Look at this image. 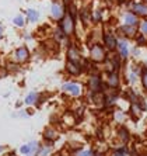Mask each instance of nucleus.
<instances>
[{
    "instance_id": "f257e3e1",
    "label": "nucleus",
    "mask_w": 147,
    "mask_h": 156,
    "mask_svg": "<svg viewBox=\"0 0 147 156\" xmlns=\"http://www.w3.org/2000/svg\"><path fill=\"white\" fill-rule=\"evenodd\" d=\"M109 52L105 49L102 42H94L93 45L88 47V59L95 65H102L105 63Z\"/></svg>"
},
{
    "instance_id": "f03ea898",
    "label": "nucleus",
    "mask_w": 147,
    "mask_h": 156,
    "mask_svg": "<svg viewBox=\"0 0 147 156\" xmlns=\"http://www.w3.org/2000/svg\"><path fill=\"white\" fill-rule=\"evenodd\" d=\"M60 90L63 94L70 97V98H79L84 94L81 83H79L77 80H69V82H65V83L62 84Z\"/></svg>"
},
{
    "instance_id": "7ed1b4c3",
    "label": "nucleus",
    "mask_w": 147,
    "mask_h": 156,
    "mask_svg": "<svg viewBox=\"0 0 147 156\" xmlns=\"http://www.w3.org/2000/svg\"><path fill=\"white\" fill-rule=\"evenodd\" d=\"M86 87L88 93H95V91H104V80H102V75L101 72H94L90 73L87 76L86 80Z\"/></svg>"
},
{
    "instance_id": "20e7f679",
    "label": "nucleus",
    "mask_w": 147,
    "mask_h": 156,
    "mask_svg": "<svg viewBox=\"0 0 147 156\" xmlns=\"http://www.w3.org/2000/svg\"><path fill=\"white\" fill-rule=\"evenodd\" d=\"M101 42L105 47L108 52H115L118 49V44H119V38L116 37L114 30H104L101 34Z\"/></svg>"
},
{
    "instance_id": "39448f33",
    "label": "nucleus",
    "mask_w": 147,
    "mask_h": 156,
    "mask_svg": "<svg viewBox=\"0 0 147 156\" xmlns=\"http://www.w3.org/2000/svg\"><path fill=\"white\" fill-rule=\"evenodd\" d=\"M76 20H77V18H74L73 16L66 13L65 17L57 23V27L65 33V35L67 37L69 40H72V37L76 35Z\"/></svg>"
},
{
    "instance_id": "423d86ee",
    "label": "nucleus",
    "mask_w": 147,
    "mask_h": 156,
    "mask_svg": "<svg viewBox=\"0 0 147 156\" xmlns=\"http://www.w3.org/2000/svg\"><path fill=\"white\" fill-rule=\"evenodd\" d=\"M101 75H102L105 89H121L122 72H101Z\"/></svg>"
},
{
    "instance_id": "0eeeda50",
    "label": "nucleus",
    "mask_w": 147,
    "mask_h": 156,
    "mask_svg": "<svg viewBox=\"0 0 147 156\" xmlns=\"http://www.w3.org/2000/svg\"><path fill=\"white\" fill-rule=\"evenodd\" d=\"M115 34L118 37L119 40L123 38V40H135L136 35L139 34V27L136 26H126V24H122V26H119L115 28Z\"/></svg>"
},
{
    "instance_id": "6e6552de",
    "label": "nucleus",
    "mask_w": 147,
    "mask_h": 156,
    "mask_svg": "<svg viewBox=\"0 0 147 156\" xmlns=\"http://www.w3.org/2000/svg\"><path fill=\"white\" fill-rule=\"evenodd\" d=\"M29 58H31V52H29V48L27 45H21V47L15 48L13 54H11V61L18 63V65L28 62Z\"/></svg>"
},
{
    "instance_id": "1a4fd4ad",
    "label": "nucleus",
    "mask_w": 147,
    "mask_h": 156,
    "mask_svg": "<svg viewBox=\"0 0 147 156\" xmlns=\"http://www.w3.org/2000/svg\"><path fill=\"white\" fill-rule=\"evenodd\" d=\"M84 59L81 54V49H80L74 42H69L67 48H66V61H73V62H80Z\"/></svg>"
},
{
    "instance_id": "9d476101",
    "label": "nucleus",
    "mask_w": 147,
    "mask_h": 156,
    "mask_svg": "<svg viewBox=\"0 0 147 156\" xmlns=\"http://www.w3.org/2000/svg\"><path fill=\"white\" fill-rule=\"evenodd\" d=\"M65 73L70 77H80L84 73L83 65L80 62H73V61H66L65 63Z\"/></svg>"
},
{
    "instance_id": "9b49d317",
    "label": "nucleus",
    "mask_w": 147,
    "mask_h": 156,
    "mask_svg": "<svg viewBox=\"0 0 147 156\" xmlns=\"http://www.w3.org/2000/svg\"><path fill=\"white\" fill-rule=\"evenodd\" d=\"M66 13H67V7L63 3H59V2L52 3V6H50V17H52L53 21L59 23L66 16Z\"/></svg>"
},
{
    "instance_id": "f8f14e48",
    "label": "nucleus",
    "mask_w": 147,
    "mask_h": 156,
    "mask_svg": "<svg viewBox=\"0 0 147 156\" xmlns=\"http://www.w3.org/2000/svg\"><path fill=\"white\" fill-rule=\"evenodd\" d=\"M116 139L121 142V145H128L132 139V134H130L129 128L123 125V124H119V127L116 128Z\"/></svg>"
},
{
    "instance_id": "ddd939ff",
    "label": "nucleus",
    "mask_w": 147,
    "mask_h": 156,
    "mask_svg": "<svg viewBox=\"0 0 147 156\" xmlns=\"http://www.w3.org/2000/svg\"><path fill=\"white\" fill-rule=\"evenodd\" d=\"M59 136H60V132H59L57 128L53 127V125H48V127H45V129H43V132H42L43 141L52 142V144H55V142L59 139Z\"/></svg>"
},
{
    "instance_id": "4468645a",
    "label": "nucleus",
    "mask_w": 147,
    "mask_h": 156,
    "mask_svg": "<svg viewBox=\"0 0 147 156\" xmlns=\"http://www.w3.org/2000/svg\"><path fill=\"white\" fill-rule=\"evenodd\" d=\"M116 52L121 55V58H122L125 62L129 61V59H130L129 41H128V40H123V38H121V40H119V44H118V49H116Z\"/></svg>"
},
{
    "instance_id": "2eb2a0df",
    "label": "nucleus",
    "mask_w": 147,
    "mask_h": 156,
    "mask_svg": "<svg viewBox=\"0 0 147 156\" xmlns=\"http://www.w3.org/2000/svg\"><path fill=\"white\" fill-rule=\"evenodd\" d=\"M108 151H109V146H108V142L105 139H98L93 146L94 156H105Z\"/></svg>"
},
{
    "instance_id": "dca6fc26",
    "label": "nucleus",
    "mask_w": 147,
    "mask_h": 156,
    "mask_svg": "<svg viewBox=\"0 0 147 156\" xmlns=\"http://www.w3.org/2000/svg\"><path fill=\"white\" fill-rule=\"evenodd\" d=\"M130 11L135 13L139 18H147V3L143 2H135L130 7Z\"/></svg>"
},
{
    "instance_id": "f3484780",
    "label": "nucleus",
    "mask_w": 147,
    "mask_h": 156,
    "mask_svg": "<svg viewBox=\"0 0 147 156\" xmlns=\"http://www.w3.org/2000/svg\"><path fill=\"white\" fill-rule=\"evenodd\" d=\"M38 146H39V142L36 141H31L28 142V144H25V145H22L21 148H20V152L22 153V155H35L36 151H38Z\"/></svg>"
},
{
    "instance_id": "a211bd4d",
    "label": "nucleus",
    "mask_w": 147,
    "mask_h": 156,
    "mask_svg": "<svg viewBox=\"0 0 147 156\" xmlns=\"http://www.w3.org/2000/svg\"><path fill=\"white\" fill-rule=\"evenodd\" d=\"M60 121H62V124H65L67 127H74L76 124H77V121H79V118H77V115L74 114V111H66V113L62 115Z\"/></svg>"
},
{
    "instance_id": "6ab92c4d",
    "label": "nucleus",
    "mask_w": 147,
    "mask_h": 156,
    "mask_svg": "<svg viewBox=\"0 0 147 156\" xmlns=\"http://www.w3.org/2000/svg\"><path fill=\"white\" fill-rule=\"evenodd\" d=\"M143 113L144 111L137 105V103H132L129 107V114H128V115H129L133 121H139L140 118L143 117Z\"/></svg>"
},
{
    "instance_id": "aec40b11",
    "label": "nucleus",
    "mask_w": 147,
    "mask_h": 156,
    "mask_svg": "<svg viewBox=\"0 0 147 156\" xmlns=\"http://www.w3.org/2000/svg\"><path fill=\"white\" fill-rule=\"evenodd\" d=\"M79 18L84 27H88L90 24H93V21H91V11L88 10V7H83L81 10H79Z\"/></svg>"
},
{
    "instance_id": "412c9836",
    "label": "nucleus",
    "mask_w": 147,
    "mask_h": 156,
    "mask_svg": "<svg viewBox=\"0 0 147 156\" xmlns=\"http://www.w3.org/2000/svg\"><path fill=\"white\" fill-rule=\"evenodd\" d=\"M41 101V94L38 93V91L32 90L29 91L28 94L25 96L24 98V104L25 105H38V103Z\"/></svg>"
},
{
    "instance_id": "4be33fe9",
    "label": "nucleus",
    "mask_w": 147,
    "mask_h": 156,
    "mask_svg": "<svg viewBox=\"0 0 147 156\" xmlns=\"http://www.w3.org/2000/svg\"><path fill=\"white\" fill-rule=\"evenodd\" d=\"M52 149H53V144H52V142H46V141H45V144H43V145H41V144H39L35 156H50V155H52Z\"/></svg>"
},
{
    "instance_id": "5701e85b",
    "label": "nucleus",
    "mask_w": 147,
    "mask_h": 156,
    "mask_svg": "<svg viewBox=\"0 0 147 156\" xmlns=\"http://www.w3.org/2000/svg\"><path fill=\"white\" fill-rule=\"evenodd\" d=\"M123 24H126V26H136V27H139L140 26L139 17H137L135 13H132V11H128V13L123 14Z\"/></svg>"
},
{
    "instance_id": "b1692460",
    "label": "nucleus",
    "mask_w": 147,
    "mask_h": 156,
    "mask_svg": "<svg viewBox=\"0 0 147 156\" xmlns=\"http://www.w3.org/2000/svg\"><path fill=\"white\" fill-rule=\"evenodd\" d=\"M52 40L56 41V42L60 45V44H63L65 41H69V38L65 35V33H63L59 27H56V28L53 30V33H52Z\"/></svg>"
},
{
    "instance_id": "393cba45",
    "label": "nucleus",
    "mask_w": 147,
    "mask_h": 156,
    "mask_svg": "<svg viewBox=\"0 0 147 156\" xmlns=\"http://www.w3.org/2000/svg\"><path fill=\"white\" fill-rule=\"evenodd\" d=\"M25 16H27V21H29V23H36L41 17L39 11L34 10V9H28V10L25 11Z\"/></svg>"
},
{
    "instance_id": "a878e982",
    "label": "nucleus",
    "mask_w": 147,
    "mask_h": 156,
    "mask_svg": "<svg viewBox=\"0 0 147 156\" xmlns=\"http://www.w3.org/2000/svg\"><path fill=\"white\" fill-rule=\"evenodd\" d=\"M102 20H104V17H102V11L100 9L91 10V21H93V24H101Z\"/></svg>"
},
{
    "instance_id": "bb28decb",
    "label": "nucleus",
    "mask_w": 147,
    "mask_h": 156,
    "mask_svg": "<svg viewBox=\"0 0 147 156\" xmlns=\"http://www.w3.org/2000/svg\"><path fill=\"white\" fill-rule=\"evenodd\" d=\"M128 155H129L128 146H126V145H122V146H119L118 149H114L109 156H128Z\"/></svg>"
},
{
    "instance_id": "cd10ccee",
    "label": "nucleus",
    "mask_w": 147,
    "mask_h": 156,
    "mask_svg": "<svg viewBox=\"0 0 147 156\" xmlns=\"http://www.w3.org/2000/svg\"><path fill=\"white\" fill-rule=\"evenodd\" d=\"M135 42H136V47H139V48L147 47V37L139 31V34H137L136 38H135Z\"/></svg>"
},
{
    "instance_id": "c85d7f7f",
    "label": "nucleus",
    "mask_w": 147,
    "mask_h": 156,
    "mask_svg": "<svg viewBox=\"0 0 147 156\" xmlns=\"http://www.w3.org/2000/svg\"><path fill=\"white\" fill-rule=\"evenodd\" d=\"M140 83L143 87L144 93H147V66L142 68V73H140Z\"/></svg>"
},
{
    "instance_id": "c756f323",
    "label": "nucleus",
    "mask_w": 147,
    "mask_h": 156,
    "mask_svg": "<svg viewBox=\"0 0 147 156\" xmlns=\"http://www.w3.org/2000/svg\"><path fill=\"white\" fill-rule=\"evenodd\" d=\"M13 24H14L15 27H18V28H22V27L25 26V18H24V16H21V14L15 16V17L13 18Z\"/></svg>"
},
{
    "instance_id": "7c9ffc66",
    "label": "nucleus",
    "mask_w": 147,
    "mask_h": 156,
    "mask_svg": "<svg viewBox=\"0 0 147 156\" xmlns=\"http://www.w3.org/2000/svg\"><path fill=\"white\" fill-rule=\"evenodd\" d=\"M73 156H94L93 149H79L77 152L73 153Z\"/></svg>"
},
{
    "instance_id": "2f4dec72",
    "label": "nucleus",
    "mask_w": 147,
    "mask_h": 156,
    "mask_svg": "<svg viewBox=\"0 0 147 156\" xmlns=\"http://www.w3.org/2000/svg\"><path fill=\"white\" fill-rule=\"evenodd\" d=\"M114 117L118 124H123V120L126 118V114L123 113V111H119L118 110V111H114Z\"/></svg>"
},
{
    "instance_id": "473e14b6",
    "label": "nucleus",
    "mask_w": 147,
    "mask_h": 156,
    "mask_svg": "<svg viewBox=\"0 0 147 156\" xmlns=\"http://www.w3.org/2000/svg\"><path fill=\"white\" fill-rule=\"evenodd\" d=\"M139 31L142 34L147 37V18H144L143 21H140V26H139Z\"/></svg>"
},
{
    "instance_id": "72a5a7b5",
    "label": "nucleus",
    "mask_w": 147,
    "mask_h": 156,
    "mask_svg": "<svg viewBox=\"0 0 147 156\" xmlns=\"http://www.w3.org/2000/svg\"><path fill=\"white\" fill-rule=\"evenodd\" d=\"M130 56H133L135 59L139 58V56H140V48L135 45V47H133L132 49H130Z\"/></svg>"
},
{
    "instance_id": "f704fd0d",
    "label": "nucleus",
    "mask_w": 147,
    "mask_h": 156,
    "mask_svg": "<svg viewBox=\"0 0 147 156\" xmlns=\"http://www.w3.org/2000/svg\"><path fill=\"white\" fill-rule=\"evenodd\" d=\"M3 34H4V27H3V24L0 23V38L3 37Z\"/></svg>"
},
{
    "instance_id": "c9c22d12",
    "label": "nucleus",
    "mask_w": 147,
    "mask_h": 156,
    "mask_svg": "<svg viewBox=\"0 0 147 156\" xmlns=\"http://www.w3.org/2000/svg\"><path fill=\"white\" fill-rule=\"evenodd\" d=\"M3 149H4L3 146H0V152H3Z\"/></svg>"
},
{
    "instance_id": "e433bc0d",
    "label": "nucleus",
    "mask_w": 147,
    "mask_h": 156,
    "mask_svg": "<svg viewBox=\"0 0 147 156\" xmlns=\"http://www.w3.org/2000/svg\"><path fill=\"white\" fill-rule=\"evenodd\" d=\"M107 2H108V3H112V2H114V0H107Z\"/></svg>"
},
{
    "instance_id": "4c0bfd02",
    "label": "nucleus",
    "mask_w": 147,
    "mask_h": 156,
    "mask_svg": "<svg viewBox=\"0 0 147 156\" xmlns=\"http://www.w3.org/2000/svg\"><path fill=\"white\" fill-rule=\"evenodd\" d=\"M143 3H147V0H143Z\"/></svg>"
},
{
    "instance_id": "58836bf2",
    "label": "nucleus",
    "mask_w": 147,
    "mask_h": 156,
    "mask_svg": "<svg viewBox=\"0 0 147 156\" xmlns=\"http://www.w3.org/2000/svg\"><path fill=\"white\" fill-rule=\"evenodd\" d=\"M139 156H147V155H139Z\"/></svg>"
},
{
    "instance_id": "ea45409f",
    "label": "nucleus",
    "mask_w": 147,
    "mask_h": 156,
    "mask_svg": "<svg viewBox=\"0 0 147 156\" xmlns=\"http://www.w3.org/2000/svg\"><path fill=\"white\" fill-rule=\"evenodd\" d=\"M146 134H147V132H146Z\"/></svg>"
}]
</instances>
